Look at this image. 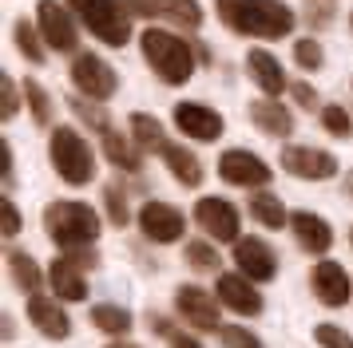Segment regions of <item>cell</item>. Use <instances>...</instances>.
Masks as SVG:
<instances>
[{
  "mask_svg": "<svg viewBox=\"0 0 353 348\" xmlns=\"http://www.w3.org/2000/svg\"><path fill=\"white\" fill-rule=\"evenodd\" d=\"M219 174L230 186H266L270 182V166L250 151H226L219 158Z\"/></svg>",
  "mask_w": 353,
  "mask_h": 348,
  "instance_id": "5bb4252c",
  "label": "cell"
},
{
  "mask_svg": "<svg viewBox=\"0 0 353 348\" xmlns=\"http://www.w3.org/2000/svg\"><path fill=\"white\" fill-rule=\"evenodd\" d=\"M321 127H325L330 135H337V139H345V135L353 131V119L345 115V107L330 103V107H321Z\"/></svg>",
  "mask_w": 353,
  "mask_h": 348,
  "instance_id": "e575fe53",
  "label": "cell"
},
{
  "mask_svg": "<svg viewBox=\"0 0 353 348\" xmlns=\"http://www.w3.org/2000/svg\"><path fill=\"white\" fill-rule=\"evenodd\" d=\"M226 28L254 36V40H282L294 32L298 16L282 0H214Z\"/></svg>",
  "mask_w": 353,
  "mask_h": 348,
  "instance_id": "6da1fadb",
  "label": "cell"
},
{
  "mask_svg": "<svg viewBox=\"0 0 353 348\" xmlns=\"http://www.w3.org/2000/svg\"><path fill=\"white\" fill-rule=\"evenodd\" d=\"M305 20H310L314 32L330 28L337 20V0H305Z\"/></svg>",
  "mask_w": 353,
  "mask_h": 348,
  "instance_id": "4dcf8cb0",
  "label": "cell"
},
{
  "mask_svg": "<svg viewBox=\"0 0 353 348\" xmlns=\"http://www.w3.org/2000/svg\"><path fill=\"white\" fill-rule=\"evenodd\" d=\"M0 151H4V166H0V174H4V190H8V186H12V146L4 142Z\"/></svg>",
  "mask_w": 353,
  "mask_h": 348,
  "instance_id": "7bdbcfd3",
  "label": "cell"
},
{
  "mask_svg": "<svg viewBox=\"0 0 353 348\" xmlns=\"http://www.w3.org/2000/svg\"><path fill=\"white\" fill-rule=\"evenodd\" d=\"M68 103H72V111L80 115L83 123H96L99 131H103V127H112V123H108V115H103V111H99V107H92V103H88V95H83V99H68Z\"/></svg>",
  "mask_w": 353,
  "mask_h": 348,
  "instance_id": "f35d334b",
  "label": "cell"
},
{
  "mask_svg": "<svg viewBox=\"0 0 353 348\" xmlns=\"http://www.w3.org/2000/svg\"><path fill=\"white\" fill-rule=\"evenodd\" d=\"M139 230H143V237H151V241L171 246V241L183 237L187 221H183V214H179L175 206L155 202V198H151V202H143V210H139Z\"/></svg>",
  "mask_w": 353,
  "mask_h": 348,
  "instance_id": "30bf717a",
  "label": "cell"
},
{
  "mask_svg": "<svg viewBox=\"0 0 353 348\" xmlns=\"http://www.w3.org/2000/svg\"><path fill=\"white\" fill-rule=\"evenodd\" d=\"M131 12L139 16H159V20H175L183 28H199L203 24V8L199 0H128Z\"/></svg>",
  "mask_w": 353,
  "mask_h": 348,
  "instance_id": "e0dca14e",
  "label": "cell"
},
{
  "mask_svg": "<svg viewBox=\"0 0 353 348\" xmlns=\"http://www.w3.org/2000/svg\"><path fill=\"white\" fill-rule=\"evenodd\" d=\"M282 171L305 182H325L337 174V158L318 146H282Z\"/></svg>",
  "mask_w": 353,
  "mask_h": 348,
  "instance_id": "9c48e42d",
  "label": "cell"
},
{
  "mask_svg": "<svg viewBox=\"0 0 353 348\" xmlns=\"http://www.w3.org/2000/svg\"><path fill=\"white\" fill-rule=\"evenodd\" d=\"M128 131H131V139L139 142V151H159L163 142H167L163 123L155 119V115H143V111H135V115L128 119Z\"/></svg>",
  "mask_w": 353,
  "mask_h": 348,
  "instance_id": "484cf974",
  "label": "cell"
},
{
  "mask_svg": "<svg viewBox=\"0 0 353 348\" xmlns=\"http://www.w3.org/2000/svg\"><path fill=\"white\" fill-rule=\"evenodd\" d=\"M214 293H219V301H223L226 309H234L239 316H258L262 313V293L254 289V281H250L246 273H223Z\"/></svg>",
  "mask_w": 353,
  "mask_h": 348,
  "instance_id": "9a60e30c",
  "label": "cell"
},
{
  "mask_svg": "<svg viewBox=\"0 0 353 348\" xmlns=\"http://www.w3.org/2000/svg\"><path fill=\"white\" fill-rule=\"evenodd\" d=\"M314 340H318L321 348H353V336H350V332L341 329V325H330V320L314 329Z\"/></svg>",
  "mask_w": 353,
  "mask_h": 348,
  "instance_id": "d590c367",
  "label": "cell"
},
{
  "mask_svg": "<svg viewBox=\"0 0 353 348\" xmlns=\"http://www.w3.org/2000/svg\"><path fill=\"white\" fill-rule=\"evenodd\" d=\"M294 60H298V67H305V72H318L321 63H325V52H321V44L314 36H305V40L294 44Z\"/></svg>",
  "mask_w": 353,
  "mask_h": 348,
  "instance_id": "1f68e13d",
  "label": "cell"
},
{
  "mask_svg": "<svg viewBox=\"0 0 353 348\" xmlns=\"http://www.w3.org/2000/svg\"><path fill=\"white\" fill-rule=\"evenodd\" d=\"M99 135H103V151H108V158H112L119 171L135 174L139 166H143V151H139V142L131 139V135H119L115 127H103Z\"/></svg>",
  "mask_w": 353,
  "mask_h": 348,
  "instance_id": "cb8c5ba5",
  "label": "cell"
},
{
  "mask_svg": "<svg viewBox=\"0 0 353 348\" xmlns=\"http://www.w3.org/2000/svg\"><path fill=\"white\" fill-rule=\"evenodd\" d=\"M8 269H12V281L20 285V293H40V285H44V273H40V265H36L32 253L24 250H8Z\"/></svg>",
  "mask_w": 353,
  "mask_h": 348,
  "instance_id": "d4e9b609",
  "label": "cell"
},
{
  "mask_svg": "<svg viewBox=\"0 0 353 348\" xmlns=\"http://www.w3.org/2000/svg\"><path fill=\"white\" fill-rule=\"evenodd\" d=\"M147 329H151V332H159V336H171V325H167V316L155 313V309L147 313Z\"/></svg>",
  "mask_w": 353,
  "mask_h": 348,
  "instance_id": "b9f144b4",
  "label": "cell"
},
{
  "mask_svg": "<svg viewBox=\"0 0 353 348\" xmlns=\"http://www.w3.org/2000/svg\"><path fill=\"white\" fill-rule=\"evenodd\" d=\"M345 194L353 198V174H345Z\"/></svg>",
  "mask_w": 353,
  "mask_h": 348,
  "instance_id": "bcb514c9",
  "label": "cell"
},
{
  "mask_svg": "<svg viewBox=\"0 0 353 348\" xmlns=\"http://www.w3.org/2000/svg\"><path fill=\"white\" fill-rule=\"evenodd\" d=\"M187 261H191V269H199V273H214V269H219V253L210 250L207 241H187Z\"/></svg>",
  "mask_w": 353,
  "mask_h": 348,
  "instance_id": "836d02e7",
  "label": "cell"
},
{
  "mask_svg": "<svg viewBox=\"0 0 353 348\" xmlns=\"http://www.w3.org/2000/svg\"><path fill=\"white\" fill-rule=\"evenodd\" d=\"M83 261L76 257V253H60L56 261H52V269H48V281H52V289L60 293L64 301H83L88 297V281H83Z\"/></svg>",
  "mask_w": 353,
  "mask_h": 348,
  "instance_id": "ac0fdd59",
  "label": "cell"
},
{
  "mask_svg": "<svg viewBox=\"0 0 353 348\" xmlns=\"http://www.w3.org/2000/svg\"><path fill=\"white\" fill-rule=\"evenodd\" d=\"M0 218H4V237H17L20 234V210L12 198H0Z\"/></svg>",
  "mask_w": 353,
  "mask_h": 348,
  "instance_id": "ab89813d",
  "label": "cell"
},
{
  "mask_svg": "<svg viewBox=\"0 0 353 348\" xmlns=\"http://www.w3.org/2000/svg\"><path fill=\"white\" fill-rule=\"evenodd\" d=\"M246 72H250V79H254L266 95L286 91V72H282V63L274 60L266 47H250V52H246Z\"/></svg>",
  "mask_w": 353,
  "mask_h": 348,
  "instance_id": "7402d4cb",
  "label": "cell"
},
{
  "mask_svg": "<svg viewBox=\"0 0 353 348\" xmlns=\"http://www.w3.org/2000/svg\"><path fill=\"white\" fill-rule=\"evenodd\" d=\"M250 218L262 221L266 230H282L290 221V214H286V206H282L278 194H254V198H250Z\"/></svg>",
  "mask_w": 353,
  "mask_h": 348,
  "instance_id": "4316f807",
  "label": "cell"
},
{
  "mask_svg": "<svg viewBox=\"0 0 353 348\" xmlns=\"http://www.w3.org/2000/svg\"><path fill=\"white\" fill-rule=\"evenodd\" d=\"M234 261L250 281H274L278 277V253L262 237H239L234 241Z\"/></svg>",
  "mask_w": 353,
  "mask_h": 348,
  "instance_id": "7c38bea8",
  "label": "cell"
},
{
  "mask_svg": "<svg viewBox=\"0 0 353 348\" xmlns=\"http://www.w3.org/2000/svg\"><path fill=\"white\" fill-rule=\"evenodd\" d=\"M36 20H40V36L48 40L56 52H76L80 36H76V20L60 0H36Z\"/></svg>",
  "mask_w": 353,
  "mask_h": 348,
  "instance_id": "52a82bcc",
  "label": "cell"
},
{
  "mask_svg": "<svg viewBox=\"0 0 353 348\" xmlns=\"http://www.w3.org/2000/svg\"><path fill=\"white\" fill-rule=\"evenodd\" d=\"M103 202H108V218H112V226H128L131 210H128V194L119 186H108L103 190Z\"/></svg>",
  "mask_w": 353,
  "mask_h": 348,
  "instance_id": "8d00e7d4",
  "label": "cell"
},
{
  "mask_svg": "<svg viewBox=\"0 0 353 348\" xmlns=\"http://www.w3.org/2000/svg\"><path fill=\"white\" fill-rule=\"evenodd\" d=\"M310 285H314V297H318L321 305H330V309H341V305L353 297V285H350L345 269L337 265V261H318Z\"/></svg>",
  "mask_w": 353,
  "mask_h": 348,
  "instance_id": "2e32d148",
  "label": "cell"
},
{
  "mask_svg": "<svg viewBox=\"0 0 353 348\" xmlns=\"http://www.w3.org/2000/svg\"><path fill=\"white\" fill-rule=\"evenodd\" d=\"M350 241H353V230H350Z\"/></svg>",
  "mask_w": 353,
  "mask_h": 348,
  "instance_id": "7dc6e473",
  "label": "cell"
},
{
  "mask_svg": "<svg viewBox=\"0 0 353 348\" xmlns=\"http://www.w3.org/2000/svg\"><path fill=\"white\" fill-rule=\"evenodd\" d=\"M72 83H76V87H80V95H88V99H112L115 87H119L115 67L108 60L92 56V52L76 56V63H72Z\"/></svg>",
  "mask_w": 353,
  "mask_h": 348,
  "instance_id": "ba28073f",
  "label": "cell"
},
{
  "mask_svg": "<svg viewBox=\"0 0 353 348\" xmlns=\"http://www.w3.org/2000/svg\"><path fill=\"white\" fill-rule=\"evenodd\" d=\"M92 325L103 332H112V336H128L131 332V313L123 305H96L92 309Z\"/></svg>",
  "mask_w": 353,
  "mask_h": 348,
  "instance_id": "83f0119b",
  "label": "cell"
},
{
  "mask_svg": "<svg viewBox=\"0 0 353 348\" xmlns=\"http://www.w3.org/2000/svg\"><path fill=\"white\" fill-rule=\"evenodd\" d=\"M17 47L28 56L32 63H44V44H40V36H36V28L28 24V20H17Z\"/></svg>",
  "mask_w": 353,
  "mask_h": 348,
  "instance_id": "f546056e",
  "label": "cell"
},
{
  "mask_svg": "<svg viewBox=\"0 0 353 348\" xmlns=\"http://www.w3.org/2000/svg\"><path fill=\"white\" fill-rule=\"evenodd\" d=\"M194 221H199L214 241H239V210L226 202V198H199Z\"/></svg>",
  "mask_w": 353,
  "mask_h": 348,
  "instance_id": "8fae6325",
  "label": "cell"
},
{
  "mask_svg": "<svg viewBox=\"0 0 353 348\" xmlns=\"http://www.w3.org/2000/svg\"><path fill=\"white\" fill-rule=\"evenodd\" d=\"M250 123H254L262 135H270V139H286L290 131H294V115H290L274 95H266V99H254V103H250Z\"/></svg>",
  "mask_w": 353,
  "mask_h": 348,
  "instance_id": "44dd1931",
  "label": "cell"
},
{
  "mask_svg": "<svg viewBox=\"0 0 353 348\" xmlns=\"http://www.w3.org/2000/svg\"><path fill=\"white\" fill-rule=\"evenodd\" d=\"M219 340H223V348H266L254 332L242 329V325H223L219 329Z\"/></svg>",
  "mask_w": 353,
  "mask_h": 348,
  "instance_id": "d6a6232c",
  "label": "cell"
},
{
  "mask_svg": "<svg viewBox=\"0 0 353 348\" xmlns=\"http://www.w3.org/2000/svg\"><path fill=\"white\" fill-rule=\"evenodd\" d=\"M350 24H353V16H350Z\"/></svg>",
  "mask_w": 353,
  "mask_h": 348,
  "instance_id": "c3c4849f",
  "label": "cell"
},
{
  "mask_svg": "<svg viewBox=\"0 0 353 348\" xmlns=\"http://www.w3.org/2000/svg\"><path fill=\"white\" fill-rule=\"evenodd\" d=\"M83 20V28L108 47H123L131 40V8L128 0H64Z\"/></svg>",
  "mask_w": 353,
  "mask_h": 348,
  "instance_id": "5b68a950",
  "label": "cell"
},
{
  "mask_svg": "<svg viewBox=\"0 0 353 348\" xmlns=\"http://www.w3.org/2000/svg\"><path fill=\"white\" fill-rule=\"evenodd\" d=\"M159 158H163V166L175 174V182H183V186H199V182H203V162H199L187 146H179V142H163Z\"/></svg>",
  "mask_w": 353,
  "mask_h": 348,
  "instance_id": "603a6c76",
  "label": "cell"
},
{
  "mask_svg": "<svg viewBox=\"0 0 353 348\" xmlns=\"http://www.w3.org/2000/svg\"><path fill=\"white\" fill-rule=\"evenodd\" d=\"M48 158L56 174L64 178L68 186H88L96 178V155L76 127H56L48 139Z\"/></svg>",
  "mask_w": 353,
  "mask_h": 348,
  "instance_id": "277c9868",
  "label": "cell"
},
{
  "mask_svg": "<svg viewBox=\"0 0 353 348\" xmlns=\"http://www.w3.org/2000/svg\"><path fill=\"white\" fill-rule=\"evenodd\" d=\"M139 47H143V60L151 63V72H155L163 83L179 87V83H187V79L194 76V52L183 36H175V32L147 28L143 36H139Z\"/></svg>",
  "mask_w": 353,
  "mask_h": 348,
  "instance_id": "7a4b0ae2",
  "label": "cell"
},
{
  "mask_svg": "<svg viewBox=\"0 0 353 348\" xmlns=\"http://www.w3.org/2000/svg\"><path fill=\"white\" fill-rule=\"evenodd\" d=\"M290 230H294V237H298V246L305 253H325L334 246V230H330V221L321 214L298 210V214H290Z\"/></svg>",
  "mask_w": 353,
  "mask_h": 348,
  "instance_id": "ffe728a7",
  "label": "cell"
},
{
  "mask_svg": "<svg viewBox=\"0 0 353 348\" xmlns=\"http://www.w3.org/2000/svg\"><path fill=\"white\" fill-rule=\"evenodd\" d=\"M171 348H203L194 336H187V332H171Z\"/></svg>",
  "mask_w": 353,
  "mask_h": 348,
  "instance_id": "ee69618b",
  "label": "cell"
},
{
  "mask_svg": "<svg viewBox=\"0 0 353 348\" xmlns=\"http://www.w3.org/2000/svg\"><path fill=\"white\" fill-rule=\"evenodd\" d=\"M17 111H20L17 83H12L8 76H0V115H4V119H17Z\"/></svg>",
  "mask_w": 353,
  "mask_h": 348,
  "instance_id": "74e56055",
  "label": "cell"
},
{
  "mask_svg": "<svg viewBox=\"0 0 353 348\" xmlns=\"http://www.w3.org/2000/svg\"><path fill=\"white\" fill-rule=\"evenodd\" d=\"M290 95H294V99H298V103H302V107H314V103H318V91H314V87H310V83H290Z\"/></svg>",
  "mask_w": 353,
  "mask_h": 348,
  "instance_id": "60d3db41",
  "label": "cell"
},
{
  "mask_svg": "<svg viewBox=\"0 0 353 348\" xmlns=\"http://www.w3.org/2000/svg\"><path fill=\"white\" fill-rule=\"evenodd\" d=\"M108 348H139V345H135V340H112Z\"/></svg>",
  "mask_w": 353,
  "mask_h": 348,
  "instance_id": "f6af8a7d",
  "label": "cell"
},
{
  "mask_svg": "<svg viewBox=\"0 0 353 348\" xmlns=\"http://www.w3.org/2000/svg\"><path fill=\"white\" fill-rule=\"evenodd\" d=\"M219 305H223V301H214L207 289H199V285H179V289H175L179 316H183L187 325H194V329H203V332H219V329H223Z\"/></svg>",
  "mask_w": 353,
  "mask_h": 348,
  "instance_id": "8992f818",
  "label": "cell"
},
{
  "mask_svg": "<svg viewBox=\"0 0 353 348\" xmlns=\"http://www.w3.org/2000/svg\"><path fill=\"white\" fill-rule=\"evenodd\" d=\"M175 127L199 142H214L223 135V115L207 103H175Z\"/></svg>",
  "mask_w": 353,
  "mask_h": 348,
  "instance_id": "4fadbf2b",
  "label": "cell"
},
{
  "mask_svg": "<svg viewBox=\"0 0 353 348\" xmlns=\"http://www.w3.org/2000/svg\"><path fill=\"white\" fill-rule=\"evenodd\" d=\"M28 320H32L48 340H64L68 332H72V320H68V313L60 309V301L44 297V293H32V297H28Z\"/></svg>",
  "mask_w": 353,
  "mask_h": 348,
  "instance_id": "d6986e66",
  "label": "cell"
},
{
  "mask_svg": "<svg viewBox=\"0 0 353 348\" xmlns=\"http://www.w3.org/2000/svg\"><path fill=\"white\" fill-rule=\"evenodd\" d=\"M24 99H28V107H32V119L40 127L52 123V95L36 83V79H24Z\"/></svg>",
  "mask_w": 353,
  "mask_h": 348,
  "instance_id": "f1b7e54d",
  "label": "cell"
},
{
  "mask_svg": "<svg viewBox=\"0 0 353 348\" xmlns=\"http://www.w3.org/2000/svg\"><path fill=\"white\" fill-rule=\"evenodd\" d=\"M44 230H48V237L60 250L96 246L99 214L83 202H52V206H44Z\"/></svg>",
  "mask_w": 353,
  "mask_h": 348,
  "instance_id": "3957f363",
  "label": "cell"
}]
</instances>
